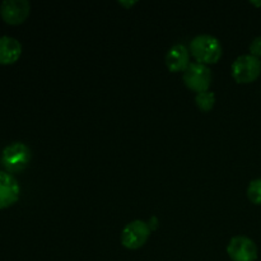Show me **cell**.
Wrapping results in <instances>:
<instances>
[{
    "mask_svg": "<svg viewBox=\"0 0 261 261\" xmlns=\"http://www.w3.org/2000/svg\"><path fill=\"white\" fill-rule=\"evenodd\" d=\"M212 79L213 76H212V70L209 69V66L200 63H190L182 75L185 86L190 91L196 92V94L209 91Z\"/></svg>",
    "mask_w": 261,
    "mask_h": 261,
    "instance_id": "obj_4",
    "label": "cell"
},
{
    "mask_svg": "<svg viewBox=\"0 0 261 261\" xmlns=\"http://www.w3.org/2000/svg\"><path fill=\"white\" fill-rule=\"evenodd\" d=\"M250 55L255 56V58H261V36L255 37L250 43Z\"/></svg>",
    "mask_w": 261,
    "mask_h": 261,
    "instance_id": "obj_13",
    "label": "cell"
},
{
    "mask_svg": "<svg viewBox=\"0 0 261 261\" xmlns=\"http://www.w3.org/2000/svg\"><path fill=\"white\" fill-rule=\"evenodd\" d=\"M261 74L260 59L252 55H241L232 64V76L240 84H249L256 81Z\"/></svg>",
    "mask_w": 261,
    "mask_h": 261,
    "instance_id": "obj_3",
    "label": "cell"
},
{
    "mask_svg": "<svg viewBox=\"0 0 261 261\" xmlns=\"http://www.w3.org/2000/svg\"><path fill=\"white\" fill-rule=\"evenodd\" d=\"M119 4L120 5H124V7H126V8H129V7H133V5L134 4H137V2H119Z\"/></svg>",
    "mask_w": 261,
    "mask_h": 261,
    "instance_id": "obj_14",
    "label": "cell"
},
{
    "mask_svg": "<svg viewBox=\"0 0 261 261\" xmlns=\"http://www.w3.org/2000/svg\"><path fill=\"white\" fill-rule=\"evenodd\" d=\"M22 55V43L12 36H0V64H14Z\"/></svg>",
    "mask_w": 261,
    "mask_h": 261,
    "instance_id": "obj_10",
    "label": "cell"
},
{
    "mask_svg": "<svg viewBox=\"0 0 261 261\" xmlns=\"http://www.w3.org/2000/svg\"><path fill=\"white\" fill-rule=\"evenodd\" d=\"M247 198L252 204L261 205V177L255 178L249 184L247 188Z\"/></svg>",
    "mask_w": 261,
    "mask_h": 261,
    "instance_id": "obj_12",
    "label": "cell"
},
{
    "mask_svg": "<svg viewBox=\"0 0 261 261\" xmlns=\"http://www.w3.org/2000/svg\"><path fill=\"white\" fill-rule=\"evenodd\" d=\"M20 195V186L17 178L9 172L0 171V209H5L17 203Z\"/></svg>",
    "mask_w": 261,
    "mask_h": 261,
    "instance_id": "obj_8",
    "label": "cell"
},
{
    "mask_svg": "<svg viewBox=\"0 0 261 261\" xmlns=\"http://www.w3.org/2000/svg\"><path fill=\"white\" fill-rule=\"evenodd\" d=\"M195 103L199 107V110L203 112H209L213 110L216 105V94L211 91L201 92L195 96Z\"/></svg>",
    "mask_w": 261,
    "mask_h": 261,
    "instance_id": "obj_11",
    "label": "cell"
},
{
    "mask_svg": "<svg viewBox=\"0 0 261 261\" xmlns=\"http://www.w3.org/2000/svg\"><path fill=\"white\" fill-rule=\"evenodd\" d=\"M190 51L185 45H173L166 54V66L171 73H180L185 71L190 65Z\"/></svg>",
    "mask_w": 261,
    "mask_h": 261,
    "instance_id": "obj_9",
    "label": "cell"
},
{
    "mask_svg": "<svg viewBox=\"0 0 261 261\" xmlns=\"http://www.w3.org/2000/svg\"><path fill=\"white\" fill-rule=\"evenodd\" d=\"M150 227L147 222L135 219L121 231V244L127 250H138L147 244L150 236Z\"/></svg>",
    "mask_w": 261,
    "mask_h": 261,
    "instance_id": "obj_5",
    "label": "cell"
},
{
    "mask_svg": "<svg viewBox=\"0 0 261 261\" xmlns=\"http://www.w3.org/2000/svg\"><path fill=\"white\" fill-rule=\"evenodd\" d=\"M30 12L28 0H3L0 4V15L8 24H20L27 19Z\"/></svg>",
    "mask_w": 261,
    "mask_h": 261,
    "instance_id": "obj_7",
    "label": "cell"
},
{
    "mask_svg": "<svg viewBox=\"0 0 261 261\" xmlns=\"http://www.w3.org/2000/svg\"><path fill=\"white\" fill-rule=\"evenodd\" d=\"M250 3H251L252 5H256V7H261V2H255V0H252V2Z\"/></svg>",
    "mask_w": 261,
    "mask_h": 261,
    "instance_id": "obj_15",
    "label": "cell"
},
{
    "mask_svg": "<svg viewBox=\"0 0 261 261\" xmlns=\"http://www.w3.org/2000/svg\"><path fill=\"white\" fill-rule=\"evenodd\" d=\"M189 51L198 63L204 64L206 66L211 64H217L223 55V47H222L221 41L214 36L206 35V33L194 37L190 42Z\"/></svg>",
    "mask_w": 261,
    "mask_h": 261,
    "instance_id": "obj_1",
    "label": "cell"
},
{
    "mask_svg": "<svg viewBox=\"0 0 261 261\" xmlns=\"http://www.w3.org/2000/svg\"><path fill=\"white\" fill-rule=\"evenodd\" d=\"M31 158H32V152L30 147L22 142H14L3 149L0 162L7 172L15 173L27 168Z\"/></svg>",
    "mask_w": 261,
    "mask_h": 261,
    "instance_id": "obj_2",
    "label": "cell"
},
{
    "mask_svg": "<svg viewBox=\"0 0 261 261\" xmlns=\"http://www.w3.org/2000/svg\"><path fill=\"white\" fill-rule=\"evenodd\" d=\"M227 254L232 261H256L257 246L246 236H234L227 245Z\"/></svg>",
    "mask_w": 261,
    "mask_h": 261,
    "instance_id": "obj_6",
    "label": "cell"
}]
</instances>
